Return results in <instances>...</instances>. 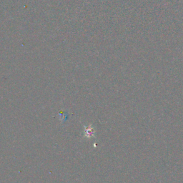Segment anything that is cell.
Returning <instances> with one entry per match:
<instances>
[{
	"instance_id": "1",
	"label": "cell",
	"mask_w": 183,
	"mask_h": 183,
	"mask_svg": "<svg viewBox=\"0 0 183 183\" xmlns=\"http://www.w3.org/2000/svg\"><path fill=\"white\" fill-rule=\"evenodd\" d=\"M84 132H85V135H87V137H91L94 135V130L92 127H87L85 128Z\"/></svg>"
}]
</instances>
